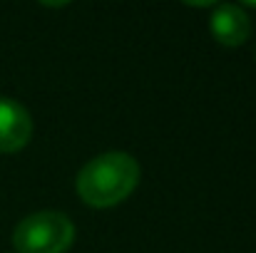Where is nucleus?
<instances>
[{"mask_svg":"<svg viewBox=\"0 0 256 253\" xmlns=\"http://www.w3.org/2000/svg\"><path fill=\"white\" fill-rule=\"evenodd\" d=\"M140 164L127 152H104L90 159L75 179L80 199L92 209H112L122 204L140 184Z\"/></svg>","mask_w":256,"mask_h":253,"instance_id":"obj_1","label":"nucleus"},{"mask_svg":"<svg viewBox=\"0 0 256 253\" xmlns=\"http://www.w3.org/2000/svg\"><path fill=\"white\" fill-rule=\"evenodd\" d=\"M75 234V224L62 211H38L15 226L12 246L18 253H68Z\"/></svg>","mask_w":256,"mask_h":253,"instance_id":"obj_2","label":"nucleus"},{"mask_svg":"<svg viewBox=\"0 0 256 253\" xmlns=\"http://www.w3.org/2000/svg\"><path fill=\"white\" fill-rule=\"evenodd\" d=\"M30 139H32L30 112L20 102L0 97V154H15L25 149Z\"/></svg>","mask_w":256,"mask_h":253,"instance_id":"obj_3","label":"nucleus"},{"mask_svg":"<svg viewBox=\"0 0 256 253\" xmlns=\"http://www.w3.org/2000/svg\"><path fill=\"white\" fill-rule=\"evenodd\" d=\"M209 32L224 47H242L252 35V20L242 5H214L209 17Z\"/></svg>","mask_w":256,"mask_h":253,"instance_id":"obj_4","label":"nucleus"}]
</instances>
